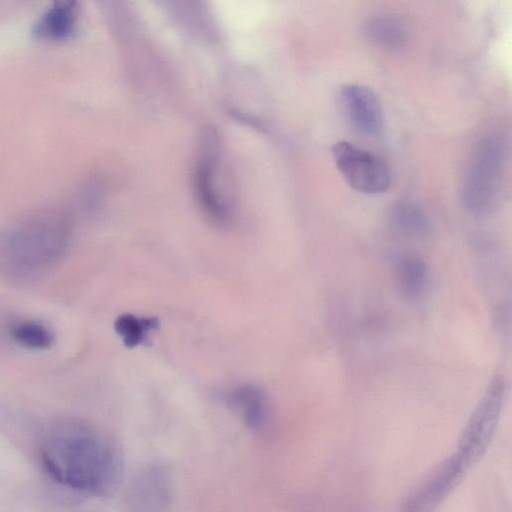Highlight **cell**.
<instances>
[{
    "instance_id": "obj_7",
    "label": "cell",
    "mask_w": 512,
    "mask_h": 512,
    "mask_svg": "<svg viewBox=\"0 0 512 512\" xmlns=\"http://www.w3.org/2000/svg\"><path fill=\"white\" fill-rule=\"evenodd\" d=\"M340 100L347 119L358 132L370 137L382 135L383 110L374 91L364 85L348 84L341 89Z\"/></svg>"
},
{
    "instance_id": "obj_11",
    "label": "cell",
    "mask_w": 512,
    "mask_h": 512,
    "mask_svg": "<svg viewBox=\"0 0 512 512\" xmlns=\"http://www.w3.org/2000/svg\"><path fill=\"white\" fill-rule=\"evenodd\" d=\"M387 219L396 233L406 237L423 238L431 230V222L425 210L409 199L393 203L388 210Z\"/></svg>"
},
{
    "instance_id": "obj_16",
    "label": "cell",
    "mask_w": 512,
    "mask_h": 512,
    "mask_svg": "<svg viewBox=\"0 0 512 512\" xmlns=\"http://www.w3.org/2000/svg\"><path fill=\"white\" fill-rule=\"evenodd\" d=\"M55 7L66 9V10H74L76 0H53Z\"/></svg>"
},
{
    "instance_id": "obj_4",
    "label": "cell",
    "mask_w": 512,
    "mask_h": 512,
    "mask_svg": "<svg viewBox=\"0 0 512 512\" xmlns=\"http://www.w3.org/2000/svg\"><path fill=\"white\" fill-rule=\"evenodd\" d=\"M505 394V380L501 376H495L464 427L455 453L468 469L485 454L495 435Z\"/></svg>"
},
{
    "instance_id": "obj_9",
    "label": "cell",
    "mask_w": 512,
    "mask_h": 512,
    "mask_svg": "<svg viewBox=\"0 0 512 512\" xmlns=\"http://www.w3.org/2000/svg\"><path fill=\"white\" fill-rule=\"evenodd\" d=\"M228 406L252 430H259L266 425L270 406L268 396L260 387L244 384L232 389L225 397Z\"/></svg>"
},
{
    "instance_id": "obj_5",
    "label": "cell",
    "mask_w": 512,
    "mask_h": 512,
    "mask_svg": "<svg viewBox=\"0 0 512 512\" xmlns=\"http://www.w3.org/2000/svg\"><path fill=\"white\" fill-rule=\"evenodd\" d=\"M331 152L338 171L355 190L379 194L389 188V169L378 156L347 141L335 143Z\"/></svg>"
},
{
    "instance_id": "obj_3",
    "label": "cell",
    "mask_w": 512,
    "mask_h": 512,
    "mask_svg": "<svg viewBox=\"0 0 512 512\" xmlns=\"http://www.w3.org/2000/svg\"><path fill=\"white\" fill-rule=\"evenodd\" d=\"M505 161L503 139L496 134L483 137L471 156L462 187V201L472 212H483L492 205L500 184Z\"/></svg>"
},
{
    "instance_id": "obj_10",
    "label": "cell",
    "mask_w": 512,
    "mask_h": 512,
    "mask_svg": "<svg viewBox=\"0 0 512 512\" xmlns=\"http://www.w3.org/2000/svg\"><path fill=\"white\" fill-rule=\"evenodd\" d=\"M393 276L400 296L407 301H415L426 289L428 268L421 257L403 254L394 261Z\"/></svg>"
},
{
    "instance_id": "obj_15",
    "label": "cell",
    "mask_w": 512,
    "mask_h": 512,
    "mask_svg": "<svg viewBox=\"0 0 512 512\" xmlns=\"http://www.w3.org/2000/svg\"><path fill=\"white\" fill-rule=\"evenodd\" d=\"M9 334L15 343L30 350H45L54 342L50 329L34 320L13 322L9 327Z\"/></svg>"
},
{
    "instance_id": "obj_2",
    "label": "cell",
    "mask_w": 512,
    "mask_h": 512,
    "mask_svg": "<svg viewBox=\"0 0 512 512\" xmlns=\"http://www.w3.org/2000/svg\"><path fill=\"white\" fill-rule=\"evenodd\" d=\"M71 232L68 214L55 209L12 223L0 232V271L12 277L45 271L64 254Z\"/></svg>"
},
{
    "instance_id": "obj_1",
    "label": "cell",
    "mask_w": 512,
    "mask_h": 512,
    "mask_svg": "<svg viewBox=\"0 0 512 512\" xmlns=\"http://www.w3.org/2000/svg\"><path fill=\"white\" fill-rule=\"evenodd\" d=\"M40 460L58 484L93 497H108L118 489L123 472L116 444L93 426L62 421L43 435Z\"/></svg>"
},
{
    "instance_id": "obj_6",
    "label": "cell",
    "mask_w": 512,
    "mask_h": 512,
    "mask_svg": "<svg viewBox=\"0 0 512 512\" xmlns=\"http://www.w3.org/2000/svg\"><path fill=\"white\" fill-rule=\"evenodd\" d=\"M468 467L456 455L452 454L441 462L432 472L405 498L403 511H428L438 506L459 484Z\"/></svg>"
},
{
    "instance_id": "obj_13",
    "label": "cell",
    "mask_w": 512,
    "mask_h": 512,
    "mask_svg": "<svg viewBox=\"0 0 512 512\" xmlns=\"http://www.w3.org/2000/svg\"><path fill=\"white\" fill-rule=\"evenodd\" d=\"M368 38L378 46L398 50L408 39V33L403 23L393 16H378L369 21L366 27Z\"/></svg>"
},
{
    "instance_id": "obj_8",
    "label": "cell",
    "mask_w": 512,
    "mask_h": 512,
    "mask_svg": "<svg viewBox=\"0 0 512 512\" xmlns=\"http://www.w3.org/2000/svg\"><path fill=\"white\" fill-rule=\"evenodd\" d=\"M217 140L213 133L208 132L203 137V147L198 159L195 183L198 197L206 211L215 219L222 220L225 217V210L213 186V175L215 174L217 162Z\"/></svg>"
},
{
    "instance_id": "obj_12",
    "label": "cell",
    "mask_w": 512,
    "mask_h": 512,
    "mask_svg": "<svg viewBox=\"0 0 512 512\" xmlns=\"http://www.w3.org/2000/svg\"><path fill=\"white\" fill-rule=\"evenodd\" d=\"M76 29L74 10L53 6L34 25L33 35L41 40H65Z\"/></svg>"
},
{
    "instance_id": "obj_14",
    "label": "cell",
    "mask_w": 512,
    "mask_h": 512,
    "mask_svg": "<svg viewBox=\"0 0 512 512\" xmlns=\"http://www.w3.org/2000/svg\"><path fill=\"white\" fill-rule=\"evenodd\" d=\"M159 326L160 323L156 317H137L128 313L118 316L114 322L116 333L129 348L147 344L150 332L158 329Z\"/></svg>"
}]
</instances>
